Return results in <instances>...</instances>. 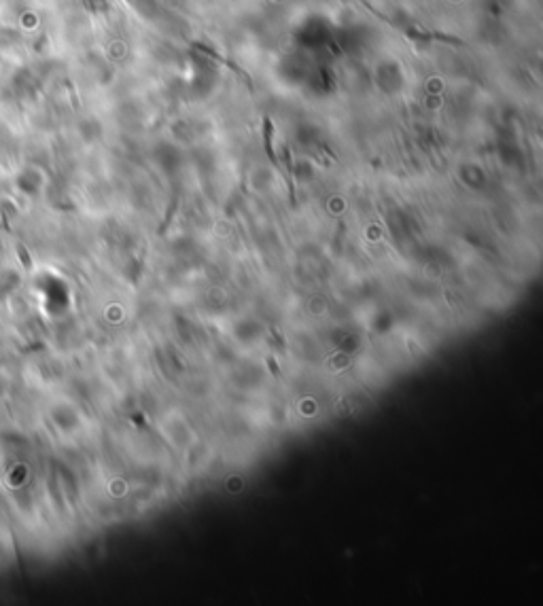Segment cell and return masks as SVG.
I'll use <instances>...</instances> for the list:
<instances>
[{"mask_svg": "<svg viewBox=\"0 0 543 606\" xmlns=\"http://www.w3.org/2000/svg\"><path fill=\"white\" fill-rule=\"evenodd\" d=\"M268 367L276 373V375H280V371H278V365H276V361L274 358H268Z\"/></svg>", "mask_w": 543, "mask_h": 606, "instance_id": "6da1fadb", "label": "cell"}]
</instances>
